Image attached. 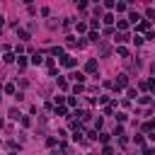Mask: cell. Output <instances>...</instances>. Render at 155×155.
Returning a JSON list of instances; mask_svg holds the SVG:
<instances>
[{
	"label": "cell",
	"instance_id": "obj_1",
	"mask_svg": "<svg viewBox=\"0 0 155 155\" xmlns=\"http://www.w3.org/2000/svg\"><path fill=\"white\" fill-rule=\"evenodd\" d=\"M78 5H85V0H78Z\"/></svg>",
	"mask_w": 155,
	"mask_h": 155
}]
</instances>
